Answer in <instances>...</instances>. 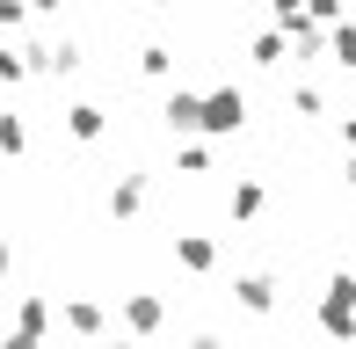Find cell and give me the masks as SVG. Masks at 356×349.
Returning a JSON list of instances; mask_svg holds the SVG:
<instances>
[{"label": "cell", "instance_id": "obj_1", "mask_svg": "<svg viewBox=\"0 0 356 349\" xmlns=\"http://www.w3.org/2000/svg\"><path fill=\"white\" fill-rule=\"evenodd\" d=\"M240 117H248V102H240V95H211V102H204V124H211V131H233Z\"/></svg>", "mask_w": 356, "mask_h": 349}, {"label": "cell", "instance_id": "obj_2", "mask_svg": "<svg viewBox=\"0 0 356 349\" xmlns=\"http://www.w3.org/2000/svg\"><path fill=\"white\" fill-rule=\"evenodd\" d=\"M240 298H248V306H254V313H262V306H269V298H277V284H269V277H240Z\"/></svg>", "mask_w": 356, "mask_h": 349}, {"label": "cell", "instance_id": "obj_3", "mask_svg": "<svg viewBox=\"0 0 356 349\" xmlns=\"http://www.w3.org/2000/svg\"><path fill=\"white\" fill-rule=\"evenodd\" d=\"M254 211H262V189L240 182V189H233V218H254Z\"/></svg>", "mask_w": 356, "mask_h": 349}, {"label": "cell", "instance_id": "obj_4", "mask_svg": "<svg viewBox=\"0 0 356 349\" xmlns=\"http://www.w3.org/2000/svg\"><path fill=\"white\" fill-rule=\"evenodd\" d=\"M334 58H342V66H356V29H342V37H334Z\"/></svg>", "mask_w": 356, "mask_h": 349}]
</instances>
